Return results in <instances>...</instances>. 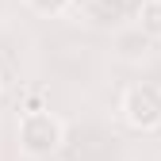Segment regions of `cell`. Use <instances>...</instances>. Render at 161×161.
Returning <instances> with one entry per match:
<instances>
[{"mask_svg": "<svg viewBox=\"0 0 161 161\" xmlns=\"http://www.w3.org/2000/svg\"><path fill=\"white\" fill-rule=\"evenodd\" d=\"M19 142H23L27 153L42 157V153H54L62 146V123L50 115V111H31L19 119Z\"/></svg>", "mask_w": 161, "mask_h": 161, "instance_id": "1", "label": "cell"}, {"mask_svg": "<svg viewBox=\"0 0 161 161\" xmlns=\"http://www.w3.org/2000/svg\"><path fill=\"white\" fill-rule=\"evenodd\" d=\"M123 119L134 130L161 127V88L157 85H130L123 96Z\"/></svg>", "mask_w": 161, "mask_h": 161, "instance_id": "2", "label": "cell"}, {"mask_svg": "<svg viewBox=\"0 0 161 161\" xmlns=\"http://www.w3.org/2000/svg\"><path fill=\"white\" fill-rule=\"evenodd\" d=\"M142 27L150 35H161V0H146L142 4Z\"/></svg>", "mask_w": 161, "mask_h": 161, "instance_id": "3", "label": "cell"}, {"mask_svg": "<svg viewBox=\"0 0 161 161\" xmlns=\"http://www.w3.org/2000/svg\"><path fill=\"white\" fill-rule=\"evenodd\" d=\"M73 4V0H31V8L35 12H46V15H58V12H65Z\"/></svg>", "mask_w": 161, "mask_h": 161, "instance_id": "4", "label": "cell"}, {"mask_svg": "<svg viewBox=\"0 0 161 161\" xmlns=\"http://www.w3.org/2000/svg\"><path fill=\"white\" fill-rule=\"evenodd\" d=\"M92 4H96L100 12H123V4H127V0H92Z\"/></svg>", "mask_w": 161, "mask_h": 161, "instance_id": "5", "label": "cell"}]
</instances>
